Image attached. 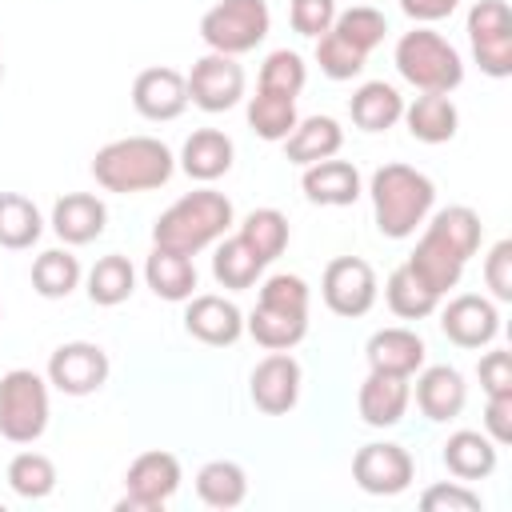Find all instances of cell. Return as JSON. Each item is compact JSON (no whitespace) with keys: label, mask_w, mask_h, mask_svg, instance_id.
Masks as SVG:
<instances>
[{"label":"cell","mask_w":512,"mask_h":512,"mask_svg":"<svg viewBox=\"0 0 512 512\" xmlns=\"http://www.w3.org/2000/svg\"><path fill=\"white\" fill-rule=\"evenodd\" d=\"M308 284L296 272H276L260 284L256 308L244 320V332L268 348V352H284L296 348L308 336Z\"/></svg>","instance_id":"cell-5"},{"label":"cell","mask_w":512,"mask_h":512,"mask_svg":"<svg viewBox=\"0 0 512 512\" xmlns=\"http://www.w3.org/2000/svg\"><path fill=\"white\" fill-rule=\"evenodd\" d=\"M232 224H236L232 200L216 188H196V192H184L176 204H168L156 216L152 244L180 252V256H196V252L212 248Z\"/></svg>","instance_id":"cell-2"},{"label":"cell","mask_w":512,"mask_h":512,"mask_svg":"<svg viewBox=\"0 0 512 512\" xmlns=\"http://www.w3.org/2000/svg\"><path fill=\"white\" fill-rule=\"evenodd\" d=\"M264 260L232 232V236H220V244H216V256H212V276H216V284L220 288H232V292H244V288H252L260 276H264Z\"/></svg>","instance_id":"cell-30"},{"label":"cell","mask_w":512,"mask_h":512,"mask_svg":"<svg viewBox=\"0 0 512 512\" xmlns=\"http://www.w3.org/2000/svg\"><path fill=\"white\" fill-rule=\"evenodd\" d=\"M0 80H4V64H0Z\"/></svg>","instance_id":"cell-48"},{"label":"cell","mask_w":512,"mask_h":512,"mask_svg":"<svg viewBox=\"0 0 512 512\" xmlns=\"http://www.w3.org/2000/svg\"><path fill=\"white\" fill-rule=\"evenodd\" d=\"M468 44L484 76H512V16L504 0H476L468 12Z\"/></svg>","instance_id":"cell-10"},{"label":"cell","mask_w":512,"mask_h":512,"mask_svg":"<svg viewBox=\"0 0 512 512\" xmlns=\"http://www.w3.org/2000/svg\"><path fill=\"white\" fill-rule=\"evenodd\" d=\"M384 300H388V308H392L400 320H424V316H432V312L440 308V296H436L408 264H400V268L388 272V280H384Z\"/></svg>","instance_id":"cell-31"},{"label":"cell","mask_w":512,"mask_h":512,"mask_svg":"<svg viewBox=\"0 0 512 512\" xmlns=\"http://www.w3.org/2000/svg\"><path fill=\"white\" fill-rule=\"evenodd\" d=\"M484 284L500 304L512 300V240H496L492 252L484 256Z\"/></svg>","instance_id":"cell-44"},{"label":"cell","mask_w":512,"mask_h":512,"mask_svg":"<svg viewBox=\"0 0 512 512\" xmlns=\"http://www.w3.org/2000/svg\"><path fill=\"white\" fill-rule=\"evenodd\" d=\"M412 396H416V408L424 412V420L448 424V420H456L464 412L468 384H464L460 368H452V364H428V368H420Z\"/></svg>","instance_id":"cell-20"},{"label":"cell","mask_w":512,"mask_h":512,"mask_svg":"<svg viewBox=\"0 0 512 512\" xmlns=\"http://www.w3.org/2000/svg\"><path fill=\"white\" fill-rule=\"evenodd\" d=\"M184 80H188V104H196L200 112H228L244 100V68L236 64V56L208 52L192 64Z\"/></svg>","instance_id":"cell-13"},{"label":"cell","mask_w":512,"mask_h":512,"mask_svg":"<svg viewBox=\"0 0 512 512\" xmlns=\"http://www.w3.org/2000/svg\"><path fill=\"white\" fill-rule=\"evenodd\" d=\"M144 280L168 304H184L188 296H196V264H192V256H180V252H168V248H156V244H152L148 260H144Z\"/></svg>","instance_id":"cell-28"},{"label":"cell","mask_w":512,"mask_h":512,"mask_svg":"<svg viewBox=\"0 0 512 512\" xmlns=\"http://www.w3.org/2000/svg\"><path fill=\"white\" fill-rule=\"evenodd\" d=\"M304 84H308V68H304V60H300V52H292V48H276V52L264 56L256 88H264V92H280V96H300Z\"/></svg>","instance_id":"cell-40"},{"label":"cell","mask_w":512,"mask_h":512,"mask_svg":"<svg viewBox=\"0 0 512 512\" xmlns=\"http://www.w3.org/2000/svg\"><path fill=\"white\" fill-rule=\"evenodd\" d=\"M364 356H368V368H376V372L416 376L424 368L428 348H424V340L412 328H380V332L368 336Z\"/></svg>","instance_id":"cell-24"},{"label":"cell","mask_w":512,"mask_h":512,"mask_svg":"<svg viewBox=\"0 0 512 512\" xmlns=\"http://www.w3.org/2000/svg\"><path fill=\"white\" fill-rule=\"evenodd\" d=\"M40 232H44L40 208L20 192H0V248L24 252L40 240Z\"/></svg>","instance_id":"cell-34"},{"label":"cell","mask_w":512,"mask_h":512,"mask_svg":"<svg viewBox=\"0 0 512 512\" xmlns=\"http://www.w3.org/2000/svg\"><path fill=\"white\" fill-rule=\"evenodd\" d=\"M180 480V460L172 452H140L124 472V496L116 500V512H160L176 496Z\"/></svg>","instance_id":"cell-9"},{"label":"cell","mask_w":512,"mask_h":512,"mask_svg":"<svg viewBox=\"0 0 512 512\" xmlns=\"http://www.w3.org/2000/svg\"><path fill=\"white\" fill-rule=\"evenodd\" d=\"M412 132V140L420 144H448L460 128V108L452 104L448 92H420L412 104H404V116H400Z\"/></svg>","instance_id":"cell-25"},{"label":"cell","mask_w":512,"mask_h":512,"mask_svg":"<svg viewBox=\"0 0 512 512\" xmlns=\"http://www.w3.org/2000/svg\"><path fill=\"white\" fill-rule=\"evenodd\" d=\"M264 264H272L284 248H288V216L280 208H252L244 220H240V232H236Z\"/></svg>","instance_id":"cell-37"},{"label":"cell","mask_w":512,"mask_h":512,"mask_svg":"<svg viewBox=\"0 0 512 512\" xmlns=\"http://www.w3.org/2000/svg\"><path fill=\"white\" fill-rule=\"evenodd\" d=\"M108 352L92 340H68L48 356V384L64 396H92L108 384Z\"/></svg>","instance_id":"cell-11"},{"label":"cell","mask_w":512,"mask_h":512,"mask_svg":"<svg viewBox=\"0 0 512 512\" xmlns=\"http://www.w3.org/2000/svg\"><path fill=\"white\" fill-rule=\"evenodd\" d=\"M332 32H336V36H344V40H348L352 48H360L364 56H372V48H376V44H384L388 20H384V12H380V8H372V4H352L348 12H336Z\"/></svg>","instance_id":"cell-39"},{"label":"cell","mask_w":512,"mask_h":512,"mask_svg":"<svg viewBox=\"0 0 512 512\" xmlns=\"http://www.w3.org/2000/svg\"><path fill=\"white\" fill-rule=\"evenodd\" d=\"M316 64H320V72H324L328 80H352V76L364 72L368 56L328 28L324 36H316Z\"/></svg>","instance_id":"cell-41"},{"label":"cell","mask_w":512,"mask_h":512,"mask_svg":"<svg viewBox=\"0 0 512 512\" xmlns=\"http://www.w3.org/2000/svg\"><path fill=\"white\" fill-rule=\"evenodd\" d=\"M376 292H380L376 272H372V264L360 260V256H336V260H328V268H324V276H320V296H324V304H328L336 316H348V320L364 316V312L376 304Z\"/></svg>","instance_id":"cell-12"},{"label":"cell","mask_w":512,"mask_h":512,"mask_svg":"<svg viewBox=\"0 0 512 512\" xmlns=\"http://www.w3.org/2000/svg\"><path fill=\"white\" fill-rule=\"evenodd\" d=\"M196 496L208 508H236L248 496V472L236 460H208L196 472Z\"/></svg>","instance_id":"cell-33"},{"label":"cell","mask_w":512,"mask_h":512,"mask_svg":"<svg viewBox=\"0 0 512 512\" xmlns=\"http://www.w3.org/2000/svg\"><path fill=\"white\" fill-rule=\"evenodd\" d=\"M460 8V0H400V12L416 24H436L444 16H452Z\"/></svg>","instance_id":"cell-47"},{"label":"cell","mask_w":512,"mask_h":512,"mask_svg":"<svg viewBox=\"0 0 512 512\" xmlns=\"http://www.w3.org/2000/svg\"><path fill=\"white\" fill-rule=\"evenodd\" d=\"M268 32H272L268 0H216L200 16V40L208 44V52H224V56L252 52L256 44H264Z\"/></svg>","instance_id":"cell-8"},{"label":"cell","mask_w":512,"mask_h":512,"mask_svg":"<svg viewBox=\"0 0 512 512\" xmlns=\"http://www.w3.org/2000/svg\"><path fill=\"white\" fill-rule=\"evenodd\" d=\"M288 20H292V32L316 40L332 28L336 20V0H292L288 4Z\"/></svg>","instance_id":"cell-43"},{"label":"cell","mask_w":512,"mask_h":512,"mask_svg":"<svg viewBox=\"0 0 512 512\" xmlns=\"http://www.w3.org/2000/svg\"><path fill=\"white\" fill-rule=\"evenodd\" d=\"M500 448L488 440V432H476V428H460V432H452L448 440H444V468L456 476V480H464V484H472V480H488L492 472H496V456Z\"/></svg>","instance_id":"cell-26"},{"label":"cell","mask_w":512,"mask_h":512,"mask_svg":"<svg viewBox=\"0 0 512 512\" xmlns=\"http://www.w3.org/2000/svg\"><path fill=\"white\" fill-rule=\"evenodd\" d=\"M420 228L424 232H420V240H416V248H412V256L404 264L444 300L460 284L464 264L476 256L484 224L468 204H448L432 220H424Z\"/></svg>","instance_id":"cell-1"},{"label":"cell","mask_w":512,"mask_h":512,"mask_svg":"<svg viewBox=\"0 0 512 512\" xmlns=\"http://www.w3.org/2000/svg\"><path fill=\"white\" fill-rule=\"evenodd\" d=\"M412 404V376H396V372H376L368 368L360 392H356V408H360V420L368 428H392L404 420Z\"/></svg>","instance_id":"cell-19"},{"label":"cell","mask_w":512,"mask_h":512,"mask_svg":"<svg viewBox=\"0 0 512 512\" xmlns=\"http://www.w3.org/2000/svg\"><path fill=\"white\" fill-rule=\"evenodd\" d=\"M232 160H236V144H232V136L220 132V128H196V132L184 140V148H180V168H184V176H188V180H200V184L220 180V176L232 168Z\"/></svg>","instance_id":"cell-23"},{"label":"cell","mask_w":512,"mask_h":512,"mask_svg":"<svg viewBox=\"0 0 512 512\" xmlns=\"http://www.w3.org/2000/svg\"><path fill=\"white\" fill-rule=\"evenodd\" d=\"M348 112H352V124L360 132H388L404 116V96L388 80H368L352 92Z\"/></svg>","instance_id":"cell-29"},{"label":"cell","mask_w":512,"mask_h":512,"mask_svg":"<svg viewBox=\"0 0 512 512\" xmlns=\"http://www.w3.org/2000/svg\"><path fill=\"white\" fill-rule=\"evenodd\" d=\"M368 196H372V216H376L380 236L408 240L432 216L436 184L412 164H384L372 172Z\"/></svg>","instance_id":"cell-4"},{"label":"cell","mask_w":512,"mask_h":512,"mask_svg":"<svg viewBox=\"0 0 512 512\" xmlns=\"http://www.w3.org/2000/svg\"><path fill=\"white\" fill-rule=\"evenodd\" d=\"M104 224H108V208L92 192H68V196H60L52 204V232L68 248L92 244L96 236H104Z\"/></svg>","instance_id":"cell-22"},{"label":"cell","mask_w":512,"mask_h":512,"mask_svg":"<svg viewBox=\"0 0 512 512\" xmlns=\"http://www.w3.org/2000/svg\"><path fill=\"white\" fill-rule=\"evenodd\" d=\"M48 380L32 368H12L0 376V436L12 444H36L48 428Z\"/></svg>","instance_id":"cell-7"},{"label":"cell","mask_w":512,"mask_h":512,"mask_svg":"<svg viewBox=\"0 0 512 512\" xmlns=\"http://www.w3.org/2000/svg\"><path fill=\"white\" fill-rule=\"evenodd\" d=\"M476 376H480V388L488 396H512V352H504V348L484 352Z\"/></svg>","instance_id":"cell-45"},{"label":"cell","mask_w":512,"mask_h":512,"mask_svg":"<svg viewBox=\"0 0 512 512\" xmlns=\"http://www.w3.org/2000/svg\"><path fill=\"white\" fill-rule=\"evenodd\" d=\"M440 332L456 344V348H488L500 336V312L496 300L476 296V292H460L440 308Z\"/></svg>","instance_id":"cell-16"},{"label":"cell","mask_w":512,"mask_h":512,"mask_svg":"<svg viewBox=\"0 0 512 512\" xmlns=\"http://www.w3.org/2000/svg\"><path fill=\"white\" fill-rule=\"evenodd\" d=\"M176 172V156L164 140L156 136H124V140H108L96 156H92V180L104 192H152L160 184H168Z\"/></svg>","instance_id":"cell-3"},{"label":"cell","mask_w":512,"mask_h":512,"mask_svg":"<svg viewBox=\"0 0 512 512\" xmlns=\"http://www.w3.org/2000/svg\"><path fill=\"white\" fill-rule=\"evenodd\" d=\"M484 432L496 448L512 440V396H488L484 404Z\"/></svg>","instance_id":"cell-46"},{"label":"cell","mask_w":512,"mask_h":512,"mask_svg":"<svg viewBox=\"0 0 512 512\" xmlns=\"http://www.w3.org/2000/svg\"><path fill=\"white\" fill-rule=\"evenodd\" d=\"M412 476H416V464H412L404 444L376 440V444H364L352 456V480L368 496H400L412 484Z\"/></svg>","instance_id":"cell-14"},{"label":"cell","mask_w":512,"mask_h":512,"mask_svg":"<svg viewBox=\"0 0 512 512\" xmlns=\"http://www.w3.org/2000/svg\"><path fill=\"white\" fill-rule=\"evenodd\" d=\"M420 508L424 512H484V500L464 480H440V484L424 488Z\"/></svg>","instance_id":"cell-42"},{"label":"cell","mask_w":512,"mask_h":512,"mask_svg":"<svg viewBox=\"0 0 512 512\" xmlns=\"http://www.w3.org/2000/svg\"><path fill=\"white\" fill-rule=\"evenodd\" d=\"M300 188H304V196H308L312 204H320V208H348V204H356L360 192H364L356 164L336 160V156L308 164L304 176H300Z\"/></svg>","instance_id":"cell-21"},{"label":"cell","mask_w":512,"mask_h":512,"mask_svg":"<svg viewBox=\"0 0 512 512\" xmlns=\"http://www.w3.org/2000/svg\"><path fill=\"white\" fill-rule=\"evenodd\" d=\"M280 144H284L292 164L308 168V164L328 160V156H336L344 148V128L332 116H308V120H296V128Z\"/></svg>","instance_id":"cell-27"},{"label":"cell","mask_w":512,"mask_h":512,"mask_svg":"<svg viewBox=\"0 0 512 512\" xmlns=\"http://www.w3.org/2000/svg\"><path fill=\"white\" fill-rule=\"evenodd\" d=\"M396 72L420 92H452L464 80V60L440 32L420 24L396 40Z\"/></svg>","instance_id":"cell-6"},{"label":"cell","mask_w":512,"mask_h":512,"mask_svg":"<svg viewBox=\"0 0 512 512\" xmlns=\"http://www.w3.org/2000/svg\"><path fill=\"white\" fill-rule=\"evenodd\" d=\"M184 332L208 348H228L244 336V312L216 296V292H204V296H188V308H184Z\"/></svg>","instance_id":"cell-18"},{"label":"cell","mask_w":512,"mask_h":512,"mask_svg":"<svg viewBox=\"0 0 512 512\" xmlns=\"http://www.w3.org/2000/svg\"><path fill=\"white\" fill-rule=\"evenodd\" d=\"M84 268L80 260L68 252V248H48L32 260V288L44 296V300H64L76 292Z\"/></svg>","instance_id":"cell-36"},{"label":"cell","mask_w":512,"mask_h":512,"mask_svg":"<svg viewBox=\"0 0 512 512\" xmlns=\"http://www.w3.org/2000/svg\"><path fill=\"white\" fill-rule=\"evenodd\" d=\"M296 96H280V92H264L256 88V96H248V124L260 140L280 144L292 128H296Z\"/></svg>","instance_id":"cell-35"},{"label":"cell","mask_w":512,"mask_h":512,"mask_svg":"<svg viewBox=\"0 0 512 512\" xmlns=\"http://www.w3.org/2000/svg\"><path fill=\"white\" fill-rule=\"evenodd\" d=\"M132 108L144 120H176L188 108V80L168 64H152L132 80Z\"/></svg>","instance_id":"cell-17"},{"label":"cell","mask_w":512,"mask_h":512,"mask_svg":"<svg viewBox=\"0 0 512 512\" xmlns=\"http://www.w3.org/2000/svg\"><path fill=\"white\" fill-rule=\"evenodd\" d=\"M300 384H304V368L300 360L284 348V352H268L252 376H248V396L264 416H284L296 408L300 400Z\"/></svg>","instance_id":"cell-15"},{"label":"cell","mask_w":512,"mask_h":512,"mask_svg":"<svg viewBox=\"0 0 512 512\" xmlns=\"http://www.w3.org/2000/svg\"><path fill=\"white\" fill-rule=\"evenodd\" d=\"M132 292H136V268H132L128 256L108 252V256H100V260L92 264V272H88V300H92V304L116 308V304H124Z\"/></svg>","instance_id":"cell-32"},{"label":"cell","mask_w":512,"mask_h":512,"mask_svg":"<svg viewBox=\"0 0 512 512\" xmlns=\"http://www.w3.org/2000/svg\"><path fill=\"white\" fill-rule=\"evenodd\" d=\"M8 488L20 500H44L56 488V464L44 452H32V448L28 452H16L8 460Z\"/></svg>","instance_id":"cell-38"}]
</instances>
